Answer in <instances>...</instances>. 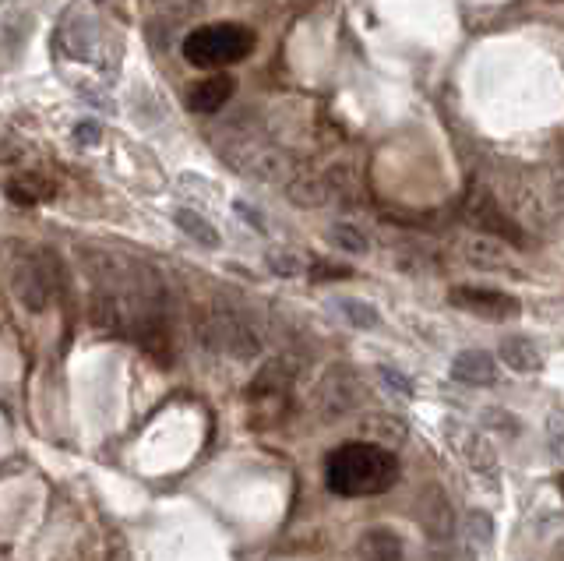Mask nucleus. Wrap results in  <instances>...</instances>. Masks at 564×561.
<instances>
[{"label":"nucleus","mask_w":564,"mask_h":561,"mask_svg":"<svg viewBox=\"0 0 564 561\" xmlns=\"http://www.w3.org/2000/svg\"><path fill=\"white\" fill-rule=\"evenodd\" d=\"M452 378L462 385H476V389H487V385L498 382V360L483 350H462L452 360Z\"/></svg>","instance_id":"5"},{"label":"nucleus","mask_w":564,"mask_h":561,"mask_svg":"<svg viewBox=\"0 0 564 561\" xmlns=\"http://www.w3.org/2000/svg\"><path fill=\"white\" fill-rule=\"evenodd\" d=\"M75 142L82 145V149H92V145L103 142V124L99 120H82L75 128Z\"/></svg>","instance_id":"12"},{"label":"nucleus","mask_w":564,"mask_h":561,"mask_svg":"<svg viewBox=\"0 0 564 561\" xmlns=\"http://www.w3.org/2000/svg\"><path fill=\"white\" fill-rule=\"evenodd\" d=\"M173 223H177V230H184L187 237L191 240H198V244H205V247H219V230L212 223H208L205 216H198L194 209H177L173 212Z\"/></svg>","instance_id":"9"},{"label":"nucleus","mask_w":564,"mask_h":561,"mask_svg":"<svg viewBox=\"0 0 564 561\" xmlns=\"http://www.w3.org/2000/svg\"><path fill=\"white\" fill-rule=\"evenodd\" d=\"M314 279H349L346 265H314Z\"/></svg>","instance_id":"14"},{"label":"nucleus","mask_w":564,"mask_h":561,"mask_svg":"<svg viewBox=\"0 0 564 561\" xmlns=\"http://www.w3.org/2000/svg\"><path fill=\"white\" fill-rule=\"evenodd\" d=\"M4 195L15 205H43L53 198V184L36 177V173H22V177H11L8 184H4Z\"/></svg>","instance_id":"6"},{"label":"nucleus","mask_w":564,"mask_h":561,"mask_svg":"<svg viewBox=\"0 0 564 561\" xmlns=\"http://www.w3.org/2000/svg\"><path fill=\"white\" fill-rule=\"evenodd\" d=\"M268 269L275 272V276H300V262L293 255H279V251H272L268 255Z\"/></svg>","instance_id":"13"},{"label":"nucleus","mask_w":564,"mask_h":561,"mask_svg":"<svg viewBox=\"0 0 564 561\" xmlns=\"http://www.w3.org/2000/svg\"><path fill=\"white\" fill-rule=\"evenodd\" d=\"M364 561H402V540L392 530H367L360 540Z\"/></svg>","instance_id":"7"},{"label":"nucleus","mask_w":564,"mask_h":561,"mask_svg":"<svg viewBox=\"0 0 564 561\" xmlns=\"http://www.w3.org/2000/svg\"><path fill=\"white\" fill-rule=\"evenodd\" d=\"M501 360H505L512 371H540L543 367L540 350H536L526 336H508L505 343H501Z\"/></svg>","instance_id":"8"},{"label":"nucleus","mask_w":564,"mask_h":561,"mask_svg":"<svg viewBox=\"0 0 564 561\" xmlns=\"http://www.w3.org/2000/svg\"><path fill=\"white\" fill-rule=\"evenodd\" d=\"M233 92H237V78L233 75H205L201 82H194L191 89H187V110L216 113L230 103Z\"/></svg>","instance_id":"4"},{"label":"nucleus","mask_w":564,"mask_h":561,"mask_svg":"<svg viewBox=\"0 0 564 561\" xmlns=\"http://www.w3.org/2000/svg\"><path fill=\"white\" fill-rule=\"evenodd\" d=\"M452 304L469 311V315L487 318V322H508V318L519 315V300L515 297L501 290H480V286H455Z\"/></svg>","instance_id":"3"},{"label":"nucleus","mask_w":564,"mask_h":561,"mask_svg":"<svg viewBox=\"0 0 564 561\" xmlns=\"http://www.w3.org/2000/svg\"><path fill=\"white\" fill-rule=\"evenodd\" d=\"M381 378H385V382H392L395 389L402 392V396H413V385H409L406 378H402V374H395V371H388V367H385V371H381Z\"/></svg>","instance_id":"15"},{"label":"nucleus","mask_w":564,"mask_h":561,"mask_svg":"<svg viewBox=\"0 0 564 561\" xmlns=\"http://www.w3.org/2000/svg\"><path fill=\"white\" fill-rule=\"evenodd\" d=\"M557 480H561V494H564V477H557Z\"/></svg>","instance_id":"16"},{"label":"nucleus","mask_w":564,"mask_h":561,"mask_svg":"<svg viewBox=\"0 0 564 561\" xmlns=\"http://www.w3.org/2000/svg\"><path fill=\"white\" fill-rule=\"evenodd\" d=\"M395 480H399V459L374 442H346L325 463V484L339 498L385 494Z\"/></svg>","instance_id":"1"},{"label":"nucleus","mask_w":564,"mask_h":561,"mask_svg":"<svg viewBox=\"0 0 564 561\" xmlns=\"http://www.w3.org/2000/svg\"><path fill=\"white\" fill-rule=\"evenodd\" d=\"M254 50V32L247 25H201L184 39V57L187 64L201 71L230 68L237 60L251 57Z\"/></svg>","instance_id":"2"},{"label":"nucleus","mask_w":564,"mask_h":561,"mask_svg":"<svg viewBox=\"0 0 564 561\" xmlns=\"http://www.w3.org/2000/svg\"><path fill=\"white\" fill-rule=\"evenodd\" d=\"M339 307L357 329H374V325H378V311H374L367 300H339Z\"/></svg>","instance_id":"11"},{"label":"nucleus","mask_w":564,"mask_h":561,"mask_svg":"<svg viewBox=\"0 0 564 561\" xmlns=\"http://www.w3.org/2000/svg\"><path fill=\"white\" fill-rule=\"evenodd\" d=\"M328 237H332L335 247H342V251H349V255H367V251H371L367 233L357 230L353 223H335L332 230H328Z\"/></svg>","instance_id":"10"}]
</instances>
